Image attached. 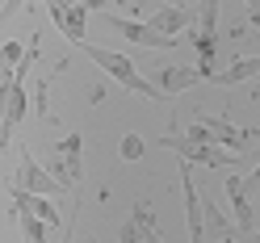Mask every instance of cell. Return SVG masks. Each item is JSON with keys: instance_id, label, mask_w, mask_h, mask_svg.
<instances>
[{"instance_id": "obj_1", "label": "cell", "mask_w": 260, "mask_h": 243, "mask_svg": "<svg viewBox=\"0 0 260 243\" xmlns=\"http://www.w3.org/2000/svg\"><path fill=\"white\" fill-rule=\"evenodd\" d=\"M80 51H84V55L96 63V67H101V72L113 80V84H122L126 92H139V96H147V101H164V92H159L151 80H143V76H139V67H135V63H130L126 55L105 51V46H92V42H84Z\"/></svg>"}, {"instance_id": "obj_2", "label": "cell", "mask_w": 260, "mask_h": 243, "mask_svg": "<svg viewBox=\"0 0 260 243\" xmlns=\"http://www.w3.org/2000/svg\"><path fill=\"white\" fill-rule=\"evenodd\" d=\"M155 147H168L185 159V164H206V168H231L235 164V151H222L218 143H189L185 134H164V138H155Z\"/></svg>"}, {"instance_id": "obj_3", "label": "cell", "mask_w": 260, "mask_h": 243, "mask_svg": "<svg viewBox=\"0 0 260 243\" xmlns=\"http://www.w3.org/2000/svg\"><path fill=\"white\" fill-rule=\"evenodd\" d=\"M80 147H84V138L80 134H68L59 143V155L46 164V172L55 176V181L63 185V189H72V193H80V181H84V164H80Z\"/></svg>"}, {"instance_id": "obj_4", "label": "cell", "mask_w": 260, "mask_h": 243, "mask_svg": "<svg viewBox=\"0 0 260 243\" xmlns=\"http://www.w3.org/2000/svg\"><path fill=\"white\" fill-rule=\"evenodd\" d=\"M105 25H109V29H118L126 42L147 46V51H168V46H181V38H164V34H155V29L147 25V17L135 21V17H122V13H105Z\"/></svg>"}, {"instance_id": "obj_5", "label": "cell", "mask_w": 260, "mask_h": 243, "mask_svg": "<svg viewBox=\"0 0 260 243\" xmlns=\"http://www.w3.org/2000/svg\"><path fill=\"white\" fill-rule=\"evenodd\" d=\"M9 189H21V193H34V197H55V193L63 189L51 172H46L34 155H29L25 147H21V168H17V176H9Z\"/></svg>"}, {"instance_id": "obj_6", "label": "cell", "mask_w": 260, "mask_h": 243, "mask_svg": "<svg viewBox=\"0 0 260 243\" xmlns=\"http://www.w3.org/2000/svg\"><path fill=\"white\" fill-rule=\"evenodd\" d=\"M46 9H51V21L59 25V34L68 38L72 46H84V21H88V9L80 5V0H46Z\"/></svg>"}, {"instance_id": "obj_7", "label": "cell", "mask_w": 260, "mask_h": 243, "mask_svg": "<svg viewBox=\"0 0 260 243\" xmlns=\"http://www.w3.org/2000/svg\"><path fill=\"white\" fill-rule=\"evenodd\" d=\"M147 25L155 29V34H164V38H181L185 29L198 25V13H189L185 5H168V9L147 13Z\"/></svg>"}, {"instance_id": "obj_8", "label": "cell", "mask_w": 260, "mask_h": 243, "mask_svg": "<svg viewBox=\"0 0 260 243\" xmlns=\"http://www.w3.org/2000/svg\"><path fill=\"white\" fill-rule=\"evenodd\" d=\"M25 105H29L25 84H13L5 96H0V147H9V143H13V126L25 118Z\"/></svg>"}, {"instance_id": "obj_9", "label": "cell", "mask_w": 260, "mask_h": 243, "mask_svg": "<svg viewBox=\"0 0 260 243\" xmlns=\"http://www.w3.org/2000/svg\"><path fill=\"white\" fill-rule=\"evenodd\" d=\"M226 201H231V214H235V231L239 235H252V197H248V185L243 176H226Z\"/></svg>"}, {"instance_id": "obj_10", "label": "cell", "mask_w": 260, "mask_h": 243, "mask_svg": "<svg viewBox=\"0 0 260 243\" xmlns=\"http://www.w3.org/2000/svg\"><path fill=\"white\" fill-rule=\"evenodd\" d=\"M202 222H206V243H235V235H239L218 210V201H202Z\"/></svg>"}, {"instance_id": "obj_11", "label": "cell", "mask_w": 260, "mask_h": 243, "mask_svg": "<svg viewBox=\"0 0 260 243\" xmlns=\"http://www.w3.org/2000/svg\"><path fill=\"white\" fill-rule=\"evenodd\" d=\"M147 231H155V210L151 205H135L130 210V218L122 222V231H118V243H143V235Z\"/></svg>"}, {"instance_id": "obj_12", "label": "cell", "mask_w": 260, "mask_h": 243, "mask_svg": "<svg viewBox=\"0 0 260 243\" xmlns=\"http://www.w3.org/2000/svg\"><path fill=\"white\" fill-rule=\"evenodd\" d=\"M13 205H17L21 214H34V218H42L46 226H59V222H63L51 197H34V193H21V189H13Z\"/></svg>"}, {"instance_id": "obj_13", "label": "cell", "mask_w": 260, "mask_h": 243, "mask_svg": "<svg viewBox=\"0 0 260 243\" xmlns=\"http://www.w3.org/2000/svg\"><path fill=\"white\" fill-rule=\"evenodd\" d=\"M159 80V92L164 96H176V92H185V88H193V84H202V76H198V67H164L155 76Z\"/></svg>"}, {"instance_id": "obj_14", "label": "cell", "mask_w": 260, "mask_h": 243, "mask_svg": "<svg viewBox=\"0 0 260 243\" xmlns=\"http://www.w3.org/2000/svg\"><path fill=\"white\" fill-rule=\"evenodd\" d=\"M256 76H260V55H243L222 76H214L210 84H226V88H231V84H248V80H256Z\"/></svg>"}, {"instance_id": "obj_15", "label": "cell", "mask_w": 260, "mask_h": 243, "mask_svg": "<svg viewBox=\"0 0 260 243\" xmlns=\"http://www.w3.org/2000/svg\"><path fill=\"white\" fill-rule=\"evenodd\" d=\"M143 155H147V138H143V134H126L122 138V159L135 164V159H143Z\"/></svg>"}, {"instance_id": "obj_16", "label": "cell", "mask_w": 260, "mask_h": 243, "mask_svg": "<svg viewBox=\"0 0 260 243\" xmlns=\"http://www.w3.org/2000/svg\"><path fill=\"white\" fill-rule=\"evenodd\" d=\"M21 55H25V46H17V42H0V67H5V72L17 67Z\"/></svg>"}, {"instance_id": "obj_17", "label": "cell", "mask_w": 260, "mask_h": 243, "mask_svg": "<svg viewBox=\"0 0 260 243\" xmlns=\"http://www.w3.org/2000/svg\"><path fill=\"white\" fill-rule=\"evenodd\" d=\"M13 88V72H5V67H0V96H5Z\"/></svg>"}, {"instance_id": "obj_18", "label": "cell", "mask_w": 260, "mask_h": 243, "mask_svg": "<svg viewBox=\"0 0 260 243\" xmlns=\"http://www.w3.org/2000/svg\"><path fill=\"white\" fill-rule=\"evenodd\" d=\"M243 185H248V193H252V189H260V164H256V172H252V176H243Z\"/></svg>"}, {"instance_id": "obj_19", "label": "cell", "mask_w": 260, "mask_h": 243, "mask_svg": "<svg viewBox=\"0 0 260 243\" xmlns=\"http://www.w3.org/2000/svg\"><path fill=\"white\" fill-rule=\"evenodd\" d=\"M80 5H84V9H101L105 0H80Z\"/></svg>"}, {"instance_id": "obj_20", "label": "cell", "mask_w": 260, "mask_h": 243, "mask_svg": "<svg viewBox=\"0 0 260 243\" xmlns=\"http://www.w3.org/2000/svg\"><path fill=\"white\" fill-rule=\"evenodd\" d=\"M248 25H256V29H260V13H252V17H248Z\"/></svg>"}, {"instance_id": "obj_21", "label": "cell", "mask_w": 260, "mask_h": 243, "mask_svg": "<svg viewBox=\"0 0 260 243\" xmlns=\"http://www.w3.org/2000/svg\"><path fill=\"white\" fill-rule=\"evenodd\" d=\"M252 243H260V231H252Z\"/></svg>"}, {"instance_id": "obj_22", "label": "cell", "mask_w": 260, "mask_h": 243, "mask_svg": "<svg viewBox=\"0 0 260 243\" xmlns=\"http://www.w3.org/2000/svg\"><path fill=\"white\" fill-rule=\"evenodd\" d=\"M256 5H260V0H248V9H256Z\"/></svg>"}, {"instance_id": "obj_23", "label": "cell", "mask_w": 260, "mask_h": 243, "mask_svg": "<svg viewBox=\"0 0 260 243\" xmlns=\"http://www.w3.org/2000/svg\"><path fill=\"white\" fill-rule=\"evenodd\" d=\"M113 5H122V0H113Z\"/></svg>"}]
</instances>
